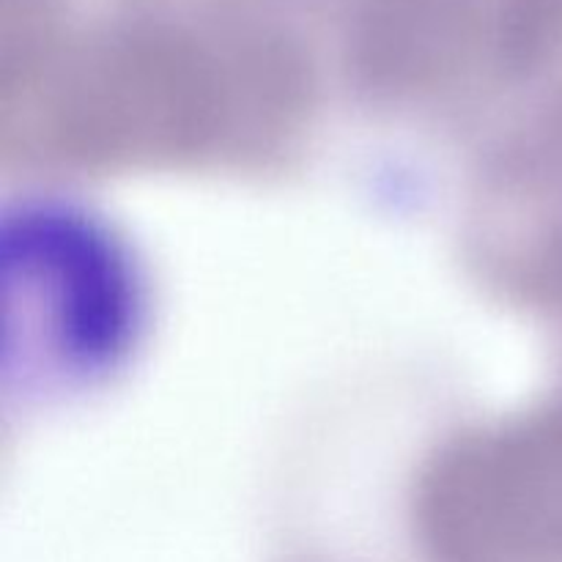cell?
Masks as SVG:
<instances>
[{"instance_id": "cell-2", "label": "cell", "mask_w": 562, "mask_h": 562, "mask_svg": "<svg viewBox=\"0 0 562 562\" xmlns=\"http://www.w3.org/2000/svg\"><path fill=\"white\" fill-rule=\"evenodd\" d=\"M428 492L453 519L562 543V409L470 442Z\"/></svg>"}, {"instance_id": "cell-3", "label": "cell", "mask_w": 562, "mask_h": 562, "mask_svg": "<svg viewBox=\"0 0 562 562\" xmlns=\"http://www.w3.org/2000/svg\"><path fill=\"white\" fill-rule=\"evenodd\" d=\"M25 302L42 300L58 316L66 351L91 357L113 349L126 316V289L115 256L80 228L64 223L33 225L20 239Z\"/></svg>"}, {"instance_id": "cell-1", "label": "cell", "mask_w": 562, "mask_h": 562, "mask_svg": "<svg viewBox=\"0 0 562 562\" xmlns=\"http://www.w3.org/2000/svg\"><path fill=\"white\" fill-rule=\"evenodd\" d=\"M212 126L201 66L173 49L124 47L80 60L22 135L82 162H119L190 151Z\"/></svg>"}]
</instances>
